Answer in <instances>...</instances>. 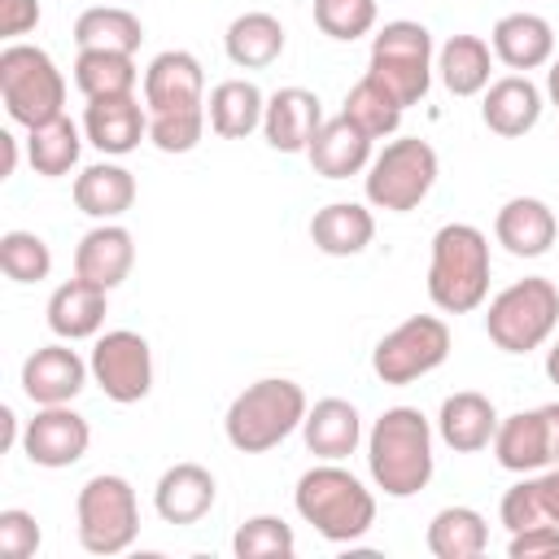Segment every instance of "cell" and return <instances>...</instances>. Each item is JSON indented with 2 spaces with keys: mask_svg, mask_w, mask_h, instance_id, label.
Listing matches in <instances>:
<instances>
[{
  "mask_svg": "<svg viewBox=\"0 0 559 559\" xmlns=\"http://www.w3.org/2000/svg\"><path fill=\"white\" fill-rule=\"evenodd\" d=\"M367 472L389 498H415L432 480V424L419 406H389L371 424Z\"/></svg>",
  "mask_w": 559,
  "mask_h": 559,
  "instance_id": "6da1fadb",
  "label": "cell"
},
{
  "mask_svg": "<svg viewBox=\"0 0 559 559\" xmlns=\"http://www.w3.org/2000/svg\"><path fill=\"white\" fill-rule=\"evenodd\" d=\"M293 507L332 546L358 542L376 524V493L332 459L310 467V472H301V480L293 489Z\"/></svg>",
  "mask_w": 559,
  "mask_h": 559,
  "instance_id": "7a4b0ae2",
  "label": "cell"
},
{
  "mask_svg": "<svg viewBox=\"0 0 559 559\" xmlns=\"http://www.w3.org/2000/svg\"><path fill=\"white\" fill-rule=\"evenodd\" d=\"M428 297L445 314H467L489 297V236L472 223H445L432 236Z\"/></svg>",
  "mask_w": 559,
  "mask_h": 559,
  "instance_id": "3957f363",
  "label": "cell"
},
{
  "mask_svg": "<svg viewBox=\"0 0 559 559\" xmlns=\"http://www.w3.org/2000/svg\"><path fill=\"white\" fill-rule=\"evenodd\" d=\"M306 411H310V402H306V389L297 380L266 376V380H253L249 389H240L231 397V406L223 415V432L240 454H266L288 432L301 428Z\"/></svg>",
  "mask_w": 559,
  "mask_h": 559,
  "instance_id": "277c9868",
  "label": "cell"
},
{
  "mask_svg": "<svg viewBox=\"0 0 559 559\" xmlns=\"http://www.w3.org/2000/svg\"><path fill=\"white\" fill-rule=\"evenodd\" d=\"M555 328H559V288L546 275H524L507 284L485 314V332L502 354L542 349Z\"/></svg>",
  "mask_w": 559,
  "mask_h": 559,
  "instance_id": "5b68a950",
  "label": "cell"
},
{
  "mask_svg": "<svg viewBox=\"0 0 559 559\" xmlns=\"http://www.w3.org/2000/svg\"><path fill=\"white\" fill-rule=\"evenodd\" d=\"M0 100L17 127H39L66 114V79L39 44H9L0 52Z\"/></svg>",
  "mask_w": 559,
  "mask_h": 559,
  "instance_id": "8992f818",
  "label": "cell"
},
{
  "mask_svg": "<svg viewBox=\"0 0 559 559\" xmlns=\"http://www.w3.org/2000/svg\"><path fill=\"white\" fill-rule=\"evenodd\" d=\"M74 533L87 555H122L140 533V502L127 476L100 472L74 498Z\"/></svg>",
  "mask_w": 559,
  "mask_h": 559,
  "instance_id": "52a82bcc",
  "label": "cell"
},
{
  "mask_svg": "<svg viewBox=\"0 0 559 559\" xmlns=\"http://www.w3.org/2000/svg\"><path fill=\"white\" fill-rule=\"evenodd\" d=\"M432 70H437V57H432V35L424 22H384L376 35H371V61H367V74L376 83H384L397 105H419L428 96V83H432Z\"/></svg>",
  "mask_w": 559,
  "mask_h": 559,
  "instance_id": "ba28073f",
  "label": "cell"
},
{
  "mask_svg": "<svg viewBox=\"0 0 559 559\" xmlns=\"http://www.w3.org/2000/svg\"><path fill=\"white\" fill-rule=\"evenodd\" d=\"M437 148L419 135H402V140H389L371 166H367V179H362V192L376 210H389V214H406L415 210L432 183H437Z\"/></svg>",
  "mask_w": 559,
  "mask_h": 559,
  "instance_id": "9c48e42d",
  "label": "cell"
},
{
  "mask_svg": "<svg viewBox=\"0 0 559 559\" xmlns=\"http://www.w3.org/2000/svg\"><path fill=\"white\" fill-rule=\"evenodd\" d=\"M450 358V328L437 314H411L371 349V371L384 384H415Z\"/></svg>",
  "mask_w": 559,
  "mask_h": 559,
  "instance_id": "30bf717a",
  "label": "cell"
},
{
  "mask_svg": "<svg viewBox=\"0 0 559 559\" xmlns=\"http://www.w3.org/2000/svg\"><path fill=\"white\" fill-rule=\"evenodd\" d=\"M87 367H92L96 389L118 406H131V402L148 397V389H153V349L131 328L100 332L96 345H92Z\"/></svg>",
  "mask_w": 559,
  "mask_h": 559,
  "instance_id": "8fae6325",
  "label": "cell"
},
{
  "mask_svg": "<svg viewBox=\"0 0 559 559\" xmlns=\"http://www.w3.org/2000/svg\"><path fill=\"white\" fill-rule=\"evenodd\" d=\"M87 445H92V428L79 411H70V402L66 406H39L35 419L22 428V450L35 467H52V472L70 467L87 454Z\"/></svg>",
  "mask_w": 559,
  "mask_h": 559,
  "instance_id": "7c38bea8",
  "label": "cell"
},
{
  "mask_svg": "<svg viewBox=\"0 0 559 559\" xmlns=\"http://www.w3.org/2000/svg\"><path fill=\"white\" fill-rule=\"evenodd\" d=\"M144 105L148 114H175V109H205V74L201 61L183 48H166L144 70Z\"/></svg>",
  "mask_w": 559,
  "mask_h": 559,
  "instance_id": "4fadbf2b",
  "label": "cell"
},
{
  "mask_svg": "<svg viewBox=\"0 0 559 559\" xmlns=\"http://www.w3.org/2000/svg\"><path fill=\"white\" fill-rule=\"evenodd\" d=\"M92 367L66 345H39L26 362H22V393L35 402V406H66L83 393Z\"/></svg>",
  "mask_w": 559,
  "mask_h": 559,
  "instance_id": "5bb4252c",
  "label": "cell"
},
{
  "mask_svg": "<svg viewBox=\"0 0 559 559\" xmlns=\"http://www.w3.org/2000/svg\"><path fill=\"white\" fill-rule=\"evenodd\" d=\"M83 135L105 157H122V153L140 148V140L148 135V105H140L135 92L87 100V109H83Z\"/></svg>",
  "mask_w": 559,
  "mask_h": 559,
  "instance_id": "9a60e30c",
  "label": "cell"
},
{
  "mask_svg": "<svg viewBox=\"0 0 559 559\" xmlns=\"http://www.w3.org/2000/svg\"><path fill=\"white\" fill-rule=\"evenodd\" d=\"M323 127V105L314 92L306 87H280L266 96V114H262V135L275 153H306L310 140Z\"/></svg>",
  "mask_w": 559,
  "mask_h": 559,
  "instance_id": "2e32d148",
  "label": "cell"
},
{
  "mask_svg": "<svg viewBox=\"0 0 559 559\" xmlns=\"http://www.w3.org/2000/svg\"><path fill=\"white\" fill-rule=\"evenodd\" d=\"M493 236L511 258H542L559 236V218L542 197H511L493 218Z\"/></svg>",
  "mask_w": 559,
  "mask_h": 559,
  "instance_id": "e0dca14e",
  "label": "cell"
},
{
  "mask_svg": "<svg viewBox=\"0 0 559 559\" xmlns=\"http://www.w3.org/2000/svg\"><path fill=\"white\" fill-rule=\"evenodd\" d=\"M489 48L507 70L528 74L555 57V26L542 13H507V17H498Z\"/></svg>",
  "mask_w": 559,
  "mask_h": 559,
  "instance_id": "ac0fdd59",
  "label": "cell"
},
{
  "mask_svg": "<svg viewBox=\"0 0 559 559\" xmlns=\"http://www.w3.org/2000/svg\"><path fill=\"white\" fill-rule=\"evenodd\" d=\"M135 266V236L122 223L92 227L74 249V275L92 280L100 288H118Z\"/></svg>",
  "mask_w": 559,
  "mask_h": 559,
  "instance_id": "d6986e66",
  "label": "cell"
},
{
  "mask_svg": "<svg viewBox=\"0 0 559 559\" xmlns=\"http://www.w3.org/2000/svg\"><path fill=\"white\" fill-rule=\"evenodd\" d=\"M493 432H498V411L485 393L476 389H459L441 402L437 411V437L454 450V454H476L485 445H493Z\"/></svg>",
  "mask_w": 559,
  "mask_h": 559,
  "instance_id": "ffe728a7",
  "label": "cell"
},
{
  "mask_svg": "<svg viewBox=\"0 0 559 559\" xmlns=\"http://www.w3.org/2000/svg\"><path fill=\"white\" fill-rule=\"evenodd\" d=\"M214 498H218V485H214L210 467H201V463L166 467L157 489H153V507H157V515L166 524H197V520H205Z\"/></svg>",
  "mask_w": 559,
  "mask_h": 559,
  "instance_id": "44dd1931",
  "label": "cell"
},
{
  "mask_svg": "<svg viewBox=\"0 0 559 559\" xmlns=\"http://www.w3.org/2000/svg\"><path fill=\"white\" fill-rule=\"evenodd\" d=\"M480 118L493 135L502 140H515L524 131L537 127L542 118V87L528 79V74H507V79H493L485 87V100H480Z\"/></svg>",
  "mask_w": 559,
  "mask_h": 559,
  "instance_id": "7402d4cb",
  "label": "cell"
},
{
  "mask_svg": "<svg viewBox=\"0 0 559 559\" xmlns=\"http://www.w3.org/2000/svg\"><path fill=\"white\" fill-rule=\"evenodd\" d=\"M105 310H109V288L74 275V280L52 288V297H48V328L61 341H87V336H100Z\"/></svg>",
  "mask_w": 559,
  "mask_h": 559,
  "instance_id": "603a6c76",
  "label": "cell"
},
{
  "mask_svg": "<svg viewBox=\"0 0 559 559\" xmlns=\"http://www.w3.org/2000/svg\"><path fill=\"white\" fill-rule=\"evenodd\" d=\"M306 157L323 179H349L371 166V135L358 122H349L345 114H336V118H323Z\"/></svg>",
  "mask_w": 559,
  "mask_h": 559,
  "instance_id": "cb8c5ba5",
  "label": "cell"
},
{
  "mask_svg": "<svg viewBox=\"0 0 559 559\" xmlns=\"http://www.w3.org/2000/svg\"><path fill=\"white\" fill-rule=\"evenodd\" d=\"M301 437H306V450H310L314 459L341 463V459H349V454L358 450V441H362V415H358V406L345 402V397H323V402H314V406L306 411Z\"/></svg>",
  "mask_w": 559,
  "mask_h": 559,
  "instance_id": "d4e9b609",
  "label": "cell"
},
{
  "mask_svg": "<svg viewBox=\"0 0 559 559\" xmlns=\"http://www.w3.org/2000/svg\"><path fill=\"white\" fill-rule=\"evenodd\" d=\"M74 205L87 218L114 223L135 205V175L118 162H92L74 175Z\"/></svg>",
  "mask_w": 559,
  "mask_h": 559,
  "instance_id": "484cf974",
  "label": "cell"
},
{
  "mask_svg": "<svg viewBox=\"0 0 559 559\" xmlns=\"http://www.w3.org/2000/svg\"><path fill=\"white\" fill-rule=\"evenodd\" d=\"M493 459H498V467H507V472H515V476H528V472L550 467V445H546L542 406H537V411H515V415L498 419Z\"/></svg>",
  "mask_w": 559,
  "mask_h": 559,
  "instance_id": "4316f807",
  "label": "cell"
},
{
  "mask_svg": "<svg viewBox=\"0 0 559 559\" xmlns=\"http://www.w3.org/2000/svg\"><path fill=\"white\" fill-rule=\"evenodd\" d=\"M371 236H376V218L358 201H332L310 218V240L328 258H354L371 245Z\"/></svg>",
  "mask_w": 559,
  "mask_h": 559,
  "instance_id": "83f0119b",
  "label": "cell"
},
{
  "mask_svg": "<svg viewBox=\"0 0 559 559\" xmlns=\"http://www.w3.org/2000/svg\"><path fill=\"white\" fill-rule=\"evenodd\" d=\"M262 114H266V96L253 79H223L205 100V118L223 140H245L249 131L262 127Z\"/></svg>",
  "mask_w": 559,
  "mask_h": 559,
  "instance_id": "f1b7e54d",
  "label": "cell"
},
{
  "mask_svg": "<svg viewBox=\"0 0 559 559\" xmlns=\"http://www.w3.org/2000/svg\"><path fill=\"white\" fill-rule=\"evenodd\" d=\"M493 48L480 35H450L437 48V79L450 96H476L489 87Z\"/></svg>",
  "mask_w": 559,
  "mask_h": 559,
  "instance_id": "f546056e",
  "label": "cell"
},
{
  "mask_svg": "<svg viewBox=\"0 0 559 559\" xmlns=\"http://www.w3.org/2000/svg\"><path fill=\"white\" fill-rule=\"evenodd\" d=\"M223 48H227V61L231 66H240V70H266L284 52V26H280V17H271L262 9L240 13V17H231V26L223 35Z\"/></svg>",
  "mask_w": 559,
  "mask_h": 559,
  "instance_id": "4dcf8cb0",
  "label": "cell"
},
{
  "mask_svg": "<svg viewBox=\"0 0 559 559\" xmlns=\"http://www.w3.org/2000/svg\"><path fill=\"white\" fill-rule=\"evenodd\" d=\"M437 559H476L489 550V524L476 507H441L424 533Z\"/></svg>",
  "mask_w": 559,
  "mask_h": 559,
  "instance_id": "1f68e13d",
  "label": "cell"
},
{
  "mask_svg": "<svg viewBox=\"0 0 559 559\" xmlns=\"http://www.w3.org/2000/svg\"><path fill=\"white\" fill-rule=\"evenodd\" d=\"M498 515H502L507 533H520L533 524H559V467L511 485L498 502Z\"/></svg>",
  "mask_w": 559,
  "mask_h": 559,
  "instance_id": "d6a6232c",
  "label": "cell"
},
{
  "mask_svg": "<svg viewBox=\"0 0 559 559\" xmlns=\"http://www.w3.org/2000/svg\"><path fill=\"white\" fill-rule=\"evenodd\" d=\"M83 140H87V135H83L66 114H57V118L31 127V135H26V162H31L35 175L61 179V175H70V170L79 166Z\"/></svg>",
  "mask_w": 559,
  "mask_h": 559,
  "instance_id": "836d02e7",
  "label": "cell"
},
{
  "mask_svg": "<svg viewBox=\"0 0 559 559\" xmlns=\"http://www.w3.org/2000/svg\"><path fill=\"white\" fill-rule=\"evenodd\" d=\"M135 52H105V48H79L74 57V87L87 96V100H100V96H127L135 92Z\"/></svg>",
  "mask_w": 559,
  "mask_h": 559,
  "instance_id": "e575fe53",
  "label": "cell"
},
{
  "mask_svg": "<svg viewBox=\"0 0 559 559\" xmlns=\"http://www.w3.org/2000/svg\"><path fill=\"white\" fill-rule=\"evenodd\" d=\"M144 39V26L131 9L122 4H96L83 9L74 22V44L79 48H105V52H135Z\"/></svg>",
  "mask_w": 559,
  "mask_h": 559,
  "instance_id": "d590c367",
  "label": "cell"
},
{
  "mask_svg": "<svg viewBox=\"0 0 559 559\" xmlns=\"http://www.w3.org/2000/svg\"><path fill=\"white\" fill-rule=\"evenodd\" d=\"M349 122H358L371 140H384V135H393L397 131V122H402V105H397V96L384 87V83H376L371 74H362L349 92H345V109H341Z\"/></svg>",
  "mask_w": 559,
  "mask_h": 559,
  "instance_id": "8d00e7d4",
  "label": "cell"
},
{
  "mask_svg": "<svg viewBox=\"0 0 559 559\" xmlns=\"http://www.w3.org/2000/svg\"><path fill=\"white\" fill-rule=\"evenodd\" d=\"M0 271L13 284H39L52 271V249L35 231H4L0 236Z\"/></svg>",
  "mask_w": 559,
  "mask_h": 559,
  "instance_id": "74e56055",
  "label": "cell"
},
{
  "mask_svg": "<svg viewBox=\"0 0 559 559\" xmlns=\"http://www.w3.org/2000/svg\"><path fill=\"white\" fill-rule=\"evenodd\" d=\"M231 550L236 559H288L297 550V537L293 524H284L280 515H253L236 528Z\"/></svg>",
  "mask_w": 559,
  "mask_h": 559,
  "instance_id": "f35d334b",
  "label": "cell"
},
{
  "mask_svg": "<svg viewBox=\"0 0 559 559\" xmlns=\"http://www.w3.org/2000/svg\"><path fill=\"white\" fill-rule=\"evenodd\" d=\"M314 26L328 39H358L376 26V0H314Z\"/></svg>",
  "mask_w": 559,
  "mask_h": 559,
  "instance_id": "ab89813d",
  "label": "cell"
},
{
  "mask_svg": "<svg viewBox=\"0 0 559 559\" xmlns=\"http://www.w3.org/2000/svg\"><path fill=\"white\" fill-rule=\"evenodd\" d=\"M205 135V109H175V114H148V140L162 153H192Z\"/></svg>",
  "mask_w": 559,
  "mask_h": 559,
  "instance_id": "60d3db41",
  "label": "cell"
},
{
  "mask_svg": "<svg viewBox=\"0 0 559 559\" xmlns=\"http://www.w3.org/2000/svg\"><path fill=\"white\" fill-rule=\"evenodd\" d=\"M39 542L44 537H39V524L31 511H22V507L0 511V555L4 559H31L39 550Z\"/></svg>",
  "mask_w": 559,
  "mask_h": 559,
  "instance_id": "b9f144b4",
  "label": "cell"
},
{
  "mask_svg": "<svg viewBox=\"0 0 559 559\" xmlns=\"http://www.w3.org/2000/svg\"><path fill=\"white\" fill-rule=\"evenodd\" d=\"M507 555L511 559H559V524H533V528L511 533Z\"/></svg>",
  "mask_w": 559,
  "mask_h": 559,
  "instance_id": "7bdbcfd3",
  "label": "cell"
},
{
  "mask_svg": "<svg viewBox=\"0 0 559 559\" xmlns=\"http://www.w3.org/2000/svg\"><path fill=\"white\" fill-rule=\"evenodd\" d=\"M39 26V0H0V35L17 39Z\"/></svg>",
  "mask_w": 559,
  "mask_h": 559,
  "instance_id": "ee69618b",
  "label": "cell"
},
{
  "mask_svg": "<svg viewBox=\"0 0 559 559\" xmlns=\"http://www.w3.org/2000/svg\"><path fill=\"white\" fill-rule=\"evenodd\" d=\"M542 419H546V445H550V467H559V402H546V406H542Z\"/></svg>",
  "mask_w": 559,
  "mask_h": 559,
  "instance_id": "f6af8a7d",
  "label": "cell"
},
{
  "mask_svg": "<svg viewBox=\"0 0 559 559\" xmlns=\"http://www.w3.org/2000/svg\"><path fill=\"white\" fill-rule=\"evenodd\" d=\"M0 148H4V166H0V179H9V175H13V166H17V140H13L9 131H0Z\"/></svg>",
  "mask_w": 559,
  "mask_h": 559,
  "instance_id": "bcb514c9",
  "label": "cell"
},
{
  "mask_svg": "<svg viewBox=\"0 0 559 559\" xmlns=\"http://www.w3.org/2000/svg\"><path fill=\"white\" fill-rule=\"evenodd\" d=\"M546 96L559 105V57L550 61V70H546Z\"/></svg>",
  "mask_w": 559,
  "mask_h": 559,
  "instance_id": "7dc6e473",
  "label": "cell"
},
{
  "mask_svg": "<svg viewBox=\"0 0 559 559\" xmlns=\"http://www.w3.org/2000/svg\"><path fill=\"white\" fill-rule=\"evenodd\" d=\"M546 376H550V384H559V341L546 349Z\"/></svg>",
  "mask_w": 559,
  "mask_h": 559,
  "instance_id": "c3c4849f",
  "label": "cell"
}]
</instances>
